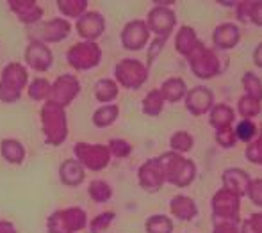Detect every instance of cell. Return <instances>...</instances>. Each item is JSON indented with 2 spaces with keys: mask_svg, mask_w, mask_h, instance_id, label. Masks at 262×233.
Returning <instances> with one entry per match:
<instances>
[{
  "mask_svg": "<svg viewBox=\"0 0 262 233\" xmlns=\"http://www.w3.org/2000/svg\"><path fill=\"white\" fill-rule=\"evenodd\" d=\"M157 164L164 175V182H169L177 187H187L196 176L194 162L175 151L161 155L157 158Z\"/></svg>",
  "mask_w": 262,
  "mask_h": 233,
  "instance_id": "obj_1",
  "label": "cell"
},
{
  "mask_svg": "<svg viewBox=\"0 0 262 233\" xmlns=\"http://www.w3.org/2000/svg\"><path fill=\"white\" fill-rule=\"evenodd\" d=\"M212 224H234L239 226L241 217H239V208H241V198L232 194L227 189H220L214 194L212 201Z\"/></svg>",
  "mask_w": 262,
  "mask_h": 233,
  "instance_id": "obj_2",
  "label": "cell"
},
{
  "mask_svg": "<svg viewBox=\"0 0 262 233\" xmlns=\"http://www.w3.org/2000/svg\"><path fill=\"white\" fill-rule=\"evenodd\" d=\"M187 61H189L191 72L194 73V77H198L202 80L212 79V77L220 75L221 69H223L217 54L205 46L204 43H200V45L187 55Z\"/></svg>",
  "mask_w": 262,
  "mask_h": 233,
  "instance_id": "obj_3",
  "label": "cell"
},
{
  "mask_svg": "<svg viewBox=\"0 0 262 233\" xmlns=\"http://www.w3.org/2000/svg\"><path fill=\"white\" fill-rule=\"evenodd\" d=\"M146 66L136 59H125L116 66V79L128 89H138L146 82Z\"/></svg>",
  "mask_w": 262,
  "mask_h": 233,
  "instance_id": "obj_4",
  "label": "cell"
},
{
  "mask_svg": "<svg viewBox=\"0 0 262 233\" xmlns=\"http://www.w3.org/2000/svg\"><path fill=\"white\" fill-rule=\"evenodd\" d=\"M43 128H45V134L49 135V143L52 144H61L64 141L66 135V127H64V112L61 110V107L49 103V105L43 109Z\"/></svg>",
  "mask_w": 262,
  "mask_h": 233,
  "instance_id": "obj_5",
  "label": "cell"
},
{
  "mask_svg": "<svg viewBox=\"0 0 262 233\" xmlns=\"http://www.w3.org/2000/svg\"><path fill=\"white\" fill-rule=\"evenodd\" d=\"M86 224V214L79 208L57 212L50 217L49 230L50 233H73Z\"/></svg>",
  "mask_w": 262,
  "mask_h": 233,
  "instance_id": "obj_6",
  "label": "cell"
},
{
  "mask_svg": "<svg viewBox=\"0 0 262 233\" xmlns=\"http://www.w3.org/2000/svg\"><path fill=\"white\" fill-rule=\"evenodd\" d=\"M177 24L175 13L169 7L156 6L148 13V27L157 34V38H168Z\"/></svg>",
  "mask_w": 262,
  "mask_h": 233,
  "instance_id": "obj_7",
  "label": "cell"
},
{
  "mask_svg": "<svg viewBox=\"0 0 262 233\" xmlns=\"http://www.w3.org/2000/svg\"><path fill=\"white\" fill-rule=\"evenodd\" d=\"M214 105V95L209 87L196 86L186 95V109L189 110L193 116H202V114L209 112Z\"/></svg>",
  "mask_w": 262,
  "mask_h": 233,
  "instance_id": "obj_8",
  "label": "cell"
},
{
  "mask_svg": "<svg viewBox=\"0 0 262 233\" xmlns=\"http://www.w3.org/2000/svg\"><path fill=\"white\" fill-rule=\"evenodd\" d=\"M77 157L86 164V168L98 171V169L105 168L109 162V148L105 146H91V144H77L75 148Z\"/></svg>",
  "mask_w": 262,
  "mask_h": 233,
  "instance_id": "obj_9",
  "label": "cell"
},
{
  "mask_svg": "<svg viewBox=\"0 0 262 233\" xmlns=\"http://www.w3.org/2000/svg\"><path fill=\"white\" fill-rule=\"evenodd\" d=\"M146 41H148V27L145 25V21L132 20L125 25L121 32V43L127 50H141Z\"/></svg>",
  "mask_w": 262,
  "mask_h": 233,
  "instance_id": "obj_10",
  "label": "cell"
},
{
  "mask_svg": "<svg viewBox=\"0 0 262 233\" xmlns=\"http://www.w3.org/2000/svg\"><path fill=\"white\" fill-rule=\"evenodd\" d=\"M223 180V189L230 191L232 194H235L237 198H245L248 196V189H250V183H252V178L246 171L239 168H230L223 173L221 176Z\"/></svg>",
  "mask_w": 262,
  "mask_h": 233,
  "instance_id": "obj_11",
  "label": "cell"
},
{
  "mask_svg": "<svg viewBox=\"0 0 262 233\" xmlns=\"http://www.w3.org/2000/svg\"><path fill=\"white\" fill-rule=\"evenodd\" d=\"M241 31L235 24H221L214 29L212 41L217 50H232L239 45Z\"/></svg>",
  "mask_w": 262,
  "mask_h": 233,
  "instance_id": "obj_12",
  "label": "cell"
},
{
  "mask_svg": "<svg viewBox=\"0 0 262 233\" xmlns=\"http://www.w3.org/2000/svg\"><path fill=\"white\" fill-rule=\"evenodd\" d=\"M164 183V175H162L161 168L157 164V158L145 162L139 168V185L148 192H156Z\"/></svg>",
  "mask_w": 262,
  "mask_h": 233,
  "instance_id": "obj_13",
  "label": "cell"
},
{
  "mask_svg": "<svg viewBox=\"0 0 262 233\" xmlns=\"http://www.w3.org/2000/svg\"><path fill=\"white\" fill-rule=\"evenodd\" d=\"M68 59L79 69L93 68L100 59V52H98V46L93 45V43H84V45H77L73 50H70Z\"/></svg>",
  "mask_w": 262,
  "mask_h": 233,
  "instance_id": "obj_14",
  "label": "cell"
},
{
  "mask_svg": "<svg viewBox=\"0 0 262 233\" xmlns=\"http://www.w3.org/2000/svg\"><path fill=\"white\" fill-rule=\"evenodd\" d=\"M77 91H79V84H77V80L70 75H64L55 82L54 89L50 91L49 96L52 98L54 105L59 107V105H66L70 100H73V96L77 95Z\"/></svg>",
  "mask_w": 262,
  "mask_h": 233,
  "instance_id": "obj_15",
  "label": "cell"
},
{
  "mask_svg": "<svg viewBox=\"0 0 262 233\" xmlns=\"http://www.w3.org/2000/svg\"><path fill=\"white\" fill-rule=\"evenodd\" d=\"M169 210H171L173 216L180 221H191V219H194L198 214L196 203L191 198H187V196H175V198L169 201Z\"/></svg>",
  "mask_w": 262,
  "mask_h": 233,
  "instance_id": "obj_16",
  "label": "cell"
},
{
  "mask_svg": "<svg viewBox=\"0 0 262 233\" xmlns=\"http://www.w3.org/2000/svg\"><path fill=\"white\" fill-rule=\"evenodd\" d=\"M25 57H27L29 64H31L32 68H36V69H47L50 66V61H52V55H50V52L47 50V48L43 46L39 41L31 43V46L27 48V54H25Z\"/></svg>",
  "mask_w": 262,
  "mask_h": 233,
  "instance_id": "obj_17",
  "label": "cell"
},
{
  "mask_svg": "<svg viewBox=\"0 0 262 233\" xmlns=\"http://www.w3.org/2000/svg\"><path fill=\"white\" fill-rule=\"evenodd\" d=\"M209 121L214 128H223V127H230L234 123L235 112L230 105H225V103H216L212 105V109L209 110Z\"/></svg>",
  "mask_w": 262,
  "mask_h": 233,
  "instance_id": "obj_18",
  "label": "cell"
},
{
  "mask_svg": "<svg viewBox=\"0 0 262 233\" xmlns=\"http://www.w3.org/2000/svg\"><path fill=\"white\" fill-rule=\"evenodd\" d=\"M161 95L166 102H171V103H177L180 102L182 98H186L187 91H186V84H184L182 79L179 77H173V79H168L164 84H162L161 89Z\"/></svg>",
  "mask_w": 262,
  "mask_h": 233,
  "instance_id": "obj_19",
  "label": "cell"
},
{
  "mask_svg": "<svg viewBox=\"0 0 262 233\" xmlns=\"http://www.w3.org/2000/svg\"><path fill=\"white\" fill-rule=\"evenodd\" d=\"M104 31V18L97 13H90L79 21V32L88 39H95Z\"/></svg>",
  "mask_w": 262,
  "mask_h": 233,
  "instance_id": "obj_20",
  "label": "cell"
},
{
  "mask_svg": "<svg viewBox=\"0 0 262 233\" xmlns=\"http://www.w3.org/2000/svg\"><path fill=\"white\" fill-rule=\"evenodd\" d=\"M198 45H200V41H198L196 32H194L193 27H182L180 29L179 34H177V39H175V48H177L179 54H182L187 57V55H189Z\"/></svg>",
  "mask_w": 262,
  "mask_h": 233,
  "instance_id": "obj_21",
  "label": "cell"
},
{
  "mask_svg": "<svg viewBox=\"0 0 262 233\" xmlns=\"http://www.w3.org/2000/svg\"><path fill=\"white\" fill-rule=\"evenodd\" d=\"M241 82H243V89H245L246 96L262 102V80L255 75V73L246 72L245 75H243Z\"/></svg>",
  "mask_w": 262,
  "mask_h": 233,
  "instance_id": "obj_22",
  "label": "cell"
},
{
  "mask_svg": "<svg viewBox=\"0 0 262 233\" xmlns=\"http://www.w3.org/2000/svg\"><path fill=\"white\" fill-rule=\"evenodd\" d=\"M237 110H239V114H241L243 120H252V118H255L260 114L262 105H260L259 100L243 95V98H239V102H237Z\"/></svg>",
  "mask_w": 262,
  "mask_h": 233,
  "instance_id": "obj_23",
  "label": "cell"
},
{
  "mask_svg": "<svg viewBox=\"0 0 262 233\" xmlns=\"http://www.w3.org/2000/svg\"><path fill=\"white\" fill-rule=\"evenodd\" d=\"M234 134H235V139L237 141L250 144L257 137V125L253 123L252 120H241L234 127Z\"/></svg>",
  "mask_w": 262,
  "mask_h": 233,
  "instance_id": "obj_24",
  "label": "cell"
},
{
  "mask_svg": "<svg viewBox=\"0 0 262 233\" xmlns=\"http://www.w3.org/2000/svg\"><path fill=\"white\" fill-rule=\"evenodd\" d=\"M61 178L68 185H79L82 182V168L77 162L66 160L61 168Z\"/></svg>",
  "mask_w": 262,
  "mask_h": 233,
  "instance_id": "obj_25",
  "label": "cell"
},
{
  "mask_svg": "<svg viewBox=\"0 0 262 233\" xmlns=\"http://www.w3.org/2000/svg\"><path fill=\"white\" fill-rule=\"evenodd\" d=\"M162 103H164V98H162L161 91L152 89L143 100V112L148 114V116H157L162 110Z\"/></svg>",
  "mask_w": 262,
  "mask_h": 233,
  "instance_id": "obj_26",
  "label": "cell"
},
{
  "mask_svg": "<svg viewBox=\"0 0 262 233\" xmlns=\"http://www.w3.org/2000/svg\"><path fill=\"white\" fill-rule=\"evenodd\" d=\"M194 141L191 137L187 132H175V134L171 135V139H169V146H171V150L175 151V153H186V151H191V148H193Z\"/></svg>",
  "mask_w": 262,
  "mask_h": 233,
  "instance_id": "obj_27",
  "label": "cell"
},
{
  "mask_svg": "<svg viewBox=\"0 0 262 233\" xmlns=\"http://www.w3.org/2000/svg\"><path fill=\"white\" fill-rule=\"evenodd\" d=\"M68 31H70V27L66 21L52 20L45 27V38L43 39H49V41H61V39H64V36L68 34Z\"/></svg>",
  "mask_w": 262,
  "mask_h": 233,
  "instance_id": "obj_28",
  "label": "cell"
},
{
  "mask_svg": "<svg viewBox=\"0 0 262 233\" xmlns=\"http://www.w3.org/2000/svg\"><path fill=\"white\" fill-rule=\"evenodd\" d=\"M173 223L168 216H152L146 221V233H171Z\"/></svg>",
  "mask_w": 262,
  "mask_h": 233,
  "instance_id": "obj_29",
  "label": "cell"
},
{
  "mask_svg": "<svg viewBox=\"0 0 262 233\" xmlns=\"http://www.w3.org/2000/svg\"><path fill=\"white\" fill-rule=\"evenodd\" d=\"M2 155L9 162L20 164V162L24 160V148H21V144L16 143V141H4L2 143Z\"/></svg>",
  "mask_w": 262,
  "mask_h": 233,
  "instance_id": "obj_30",
  "label": "cell"
},
{
  "mask_svg": "<svg viewBox=\"0 0 262 233\" xmlns=\"http://www.w3.org/2000/svg\"><path fill=\"white\" fill-rule=\"evenodd\" d=\"M118 118V107L116 105H107L104 109H98L93 114V121L97 127H109L111 123H114V120Z\"/></svg>",
  "mask_w": 262,
  "mask_h": 233,
  "instance_id": "obj_31",
  "label": "cell"
},
{
  "mask_svg": "<svg viewBox=\"0 0 262 233\" xmlns=\"http://www.w3.org/2000/svg\"><path fill=\"white\" fill-rule=\"evenodd\" d=\"M95 95H97V98L100 100V102H109V100L116 98L118 87H116V84H114L113 80L104 79V80H100V82L97 84V87H95Z\"/></svg>",
  "mask_w": 262,
  "mask_h": 233,
  "instance_id": "obj_32",
  "label": "cell"
},
{
  "mask_svg": "<svg viewBox=\"0 0 262 233\" xmlns=\"http://www.w3.org/2000/svg\"><path fill=\"white\" fill-rule=\"evenodd\" d=\"M90 194H91V198H93L95 201L105 203L107 199H111V194H113V191H111V187L107 185L105 182L95 180V182L90 185Z\"/></svg>",
  "mask_w": 262,
  "mask_h": 233,
  "instance_id": "obj_33",
  "label": "cell"
},
{
  "mask_svg": "<svg viewBox=\"0 0 262 233\" xmlns=\"http://www.w3.org/2000/svg\"><path fill=\"white\" fill-rule=\"evenodd\" d=\"M216 143L220 144L221 148H234L237 139H235V134H234V127H223V128H217L216 130V135H214Z\"/></svg>",
  "mask_w": 262,
  "mask_h": 233,
  "instance_id": "obj_34",
  "label": "cell"
},
{
  "mask_svg": "<svg viewBox=\"0 0 262 233\" xmlns=\"http://www.w3.org/2000/svg\"><path fill=\"white\" fill-rule=\"evenodd\" d=\"M245 155L250 162L262 166V139H255L253 143H250L248 146H246Z\"/></svg>",
  "mask_w": 262,
  "mask_h": 233,
  "instance_id": "obj_35",
  "label": "cell"
},
{
  "mask_svg": "<svg viewBox=\"0 0 262 233\" xmlns=\"http://www.w3.org/2000/svg\"><path fill=\"white\" fill-rule=\"evenodd\" d=\"M241 233H262V212H257L250 216L248 219L243 223Z\"/></svg>",
  "mask_w": 262,
  "mask_h": 233,
  "instance_id": "obj_36",
  "label": "cell"
},
{
  "mask_svg": "<svg viewBox=\"0 0 262 233\" xmlns=\"http://www.w3.org/2000/svg\"><path fill=\"white\" fill-rule=\"evenodd\" d=\"M109 151L114 155V157L123 158V157H127V155H130L132 146L127 143V141H123V139H113L109 143Z\"/></svg>",
  "mask_w": 262,
  "mask_h": 233,
  "instance_id": "obj_37",
  "label": "cell"
},
{
  "mask_svg": "<svg viewBox=\"0 0 262 233\" xmlns=\"http://www.w3.org/2000/svg\"><path fill=\"white\" fill-rule=\"evenodd\" d=\"M29 93H31V96L34 100H41V98H45V96L50 95V86L45 82V80L36 79L34 82H32V86L29 87Z\"/></svg>",
  "mask_w": 262,
  "mask_h": 233,
  "instance_id": "obj_38",
  "label": "cell"
},
{
  "mask_svg": "<svg viewBox=\"0 0 262 233\" xmlns=\"http://www.w3.org/2000/svg\"><path fill=\"white\" fill-rule=\"evenodd\" d=\"M248 198L252 199L253 205H257L262 208V178L252 180L250 189H248Z\"/></svg>",
  "mask_w": 262,
  "mask_h": 233,
  "instance_id": "obj_39",
  "label": "cell"
},
{
  "mask_svg": "<svg viewBox=\"0 0 262 233\" xmlns=\"http://www.w3.org/2000/svg\"><path fill=\"white\" fill-rule=\"evenodd\" d=\"M113 219H114L113 212H107V214H102V216L95 217V221L91 223V233H102L107 226H109Z\"/></svg>",
  "mask_w": 262,
  "mask_h": 233,
  "instance_id": "obj_40",
  "label": "cell"
},
{
  "mask_svg": "<svg viewBox=\"0 0 262 233\" xmlns=\"http://www.w3.org/2000/svg\"><path fill=\"white\" fill-rule=\"evenodd\" d=\"M253 0H243L235 6V16L241 24H250V9H252Z\"/></svg>",
  "mask_w": 262,
  "mask_h": 233,
  "instance_id": "obj_41",
  "label": "cell"
},
{
  "mask_svg": "<svg viewBox=\"0 0 262 233\" xmlns=\"http://www.w3.org/2000/svg\"><path fill=\"white\" fill-rule=\"evenodd\" d=\"M59 6L62 7V13L70 14V16H77L80 11L86 7V2H59Z\"/></svg>",
  "mask_w": 262,
  "mask_h": 233,
  "instance_id": "obj_42",
  "label": "cell"
},
{
  "mask_svg": "<svg viewBox=\"0 0 262 233\" xmlns=\"http://www.w3.org/2000/svg\"><path fill=\"white\" fill-rule=\"evenodd\" d=\"M250 21L257 27H262V0H253L250 9Z\"/></svg>",
  "mask_w": 262,
  "mask_h": 233,
  "instance_id": "obj_43",
  "label": "cell"
},
{
  "mask_svg": "<svg viewBox=\"0 0 262 233\" xmlns=\"http://www.w3.org/2000/svg\"><path fill=\"white\" fill-rule=\"evenodd\" d=\"M164 43H166L164 38H157L156 41L152 43V46H150V52H148V64L154 61V59H156V55H159V52H161V48H162Z\"/></svg>",
  "mask_w": 262,
  "mask_h": 233,
  "instance_id": "obj_44",
  "label": "cell"
},
{
  "mask_svg": "<svg viewBox=\"0 0 262 233\" xmlns=\"http://www.w3.org/2000/svg\"><path fill=\"white\" fill-rule=\"evenodd\" d=\"M212 233H241L234 224H216Z\"/></svg>",
  "mask_w": 262,
  "mask_h": 233,
  "instance_id": "obj_45",
  "label": "cell"
},
{
  "mask_svg": "<svg viewBox=\"0 0 262 233\" xmlns=\"http://www.w3.org/2000/svg\"><path fill=\"white\" fill-rule=\"evenodd\" d=\"M253 62H255L259 68H262V41L255 46V50H253Z\"/></svg>",
  "mask_w": 262,
  "mask_h": 233,
  "instance_id": "obj_46",
  "label": "cell"
},
{
  "mask_svg": "<svg viewBox=\"0 0 262 233\" xmlns=\"http://www.w3.org/2000/svg\"><path fill=\"white\" fill-rule=\"evenodd\" d=\"M259 139H262V127H260V134H259Z\"/></svg>",
  "mask_w": 262,
  "mask_h": 233,
  "instance_id": "obj_47",
  "label": "cell"
}]
</instances>
